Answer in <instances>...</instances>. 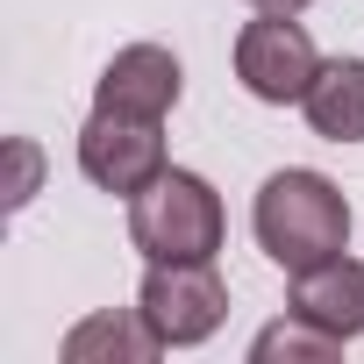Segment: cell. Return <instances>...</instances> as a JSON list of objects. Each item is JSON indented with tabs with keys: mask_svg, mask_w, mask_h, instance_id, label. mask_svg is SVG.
<instances>
[{
	"mask_svg": "<svg viewBox=\"0 0 364 364\" xmlns=\"http://www.w3.org/2000/svg\"><path fill=\"white\" fill-rule=\"evenodd\" d=\"M250 229L264 243V257L279 272H314L328 257H343L350 243V200L328 186L321 171H272L257 186Z\"/></svg>",
	"mask_w": 364,
	"mask_h": 364,
	"instance_id": "6da1fadb",
	"label": "cell"
},
{
	"mask_svg": "<svg viewBox=\"0 0 364 364\" xmlns=\"http://www.w3.org/2000/svg\"><path fill=\"white\" fill-rule=\"evenodd\" d=\"M222 236H229V215L200 171H164L129 200V243L150 264L157 257H215Z\"/></svg>",
	"mask_w": 364,
	"mask_h": 364,
	"instance_id": "7a4b0ae2",
	"label": "cell"
},
{
	"mask_svg": "<svg viewBox=\"0 0 364 364\" xmlns=\"http://www.w3.org/2000/svg\"><path fill=\"white\" fill-rule=\"evenodd\" d=\"M143 321L164 336V350H186V343H208L229 314V286L215 272V257H157L143 272V293H136Z\"/></svg>",
	"mask_w": 364,
	"mask_h": 364,
	"instance_id": "3957f363",
	"label": "cell"
},
{
	"mask_svg": "<svg viewBox=\"0 0 364 364\" xmlns=\"http://www.w3.org/2000/svg\"><path fill=\"white\" fill-rule=\"evenodd\" d=\"M164 122H143V114H107V107H93V122L79 129V171L93 178L100 193H122V200H136L150 178H164L171 164H164V136H157Z\"/></svg>",
	"mask_w": 364,
	"mask_h": 364,
	"instance_id": "277c9868",
	"label": "cell"
},
{
	"mask_svg": "<svg viewBox=\"0 0 364 364\" xmlns=\"http://www.w3.org/2000/svg\"><path fill=\"white\" fill-rule=\"evenodd\" d=\"M314 72H321L314 36H307L293 15H272V8H264L257 22H243V36H236V79H243L257 100H272V107L307 100Z\"/></svg>",
	"mask_w": 364,
	"mask_h": 364,
	"instance_id": "5b68a950",
	"label": "cell"
},
{
	"mask_svg": "<svg viewBox=\"0 0 364 364\" xmlns=\"http://www.w3.org/2000/svg\"><path fill=\"white\" fill-rule=\"evenodd\" d=\"M93 107L107 114H143V122H164L178 107V58L164 43H129L107 58L100 86H93Z\"/></svg>",
	"mask_w": 364,
	"mask_h": 364,
	"instance_id": "8992f818",
	"label": "cell"
},
{
	"mask_svg": "<svg viewBox=\"0 0 364 364\" xmlns=\"http://www.w3.org/2000/svg\"><path fill=\"white\" fill-rule=\"evenodd\" d=\"M293 314H307L328 336H364V264L357 257H328L314 272H293Z\"/></svg>",
	"mask_w": 364,
	"mask_h": 364,
	"instance_id": "52a82bcc",
	"label": "cell"
},
{
	"mask_svg": "<svg viewBox=\"0 0 364 364\" xmlns=\"http://www.w3.org/2000/svg\"><path fill=\"white\" fill-rule=\"evenodd\" d=\"M157 350H164V336L143 321V307L86 314V321L65 336V364H150Z\"/></svg>",
	"mask_w": 364,
	"mask_h": 364,
	"instance_id": "ba28073f",
	"label": "cell"
},
{
	"mask_svg": "<svg viewBox=\"0 0 364 364\" xmlns=\"http://www.w3.org/2000/svg\"><path fill=\"white\" fill-rule=\"evenodd\" d=\"M307 129L328 143H364V58H328L307 86Z\"/></svg>",
	"mask_w": 364,
	"mask_h": 364,
	"instance_id": "9c48e42d",
	"label": "cell"
},
{
	"mask_svg": "<svg viewBox=\"0 0 364 364\" xmlns=\"http://www.w3.org/2000/svg\"><path fill=\"white\" fill-rule=\"evenodd\" d=\"M336 350H343V336L314 328L307 314H286V321H272V328L250 343V357H257V364H279V357H286V364H328Z\"/></svg>",
	"mask_w": 364,
	"mask_h": 364,
	"instance_id": "30bf717a",
	"label": "cell"
},
{
	"mask_svg": "<svg viewBox=\"0 0 364 364\" xmlns=\"http://www.w3.org/2000/svg\"><path fill=\"white\" fill-rule=\"evenodd\" d=\"M250 8H272V15H300L307 0H250Z\"/></svg>",
	"mask_w": 364,
	"mask_h": 364,
	"instance_id": "8fae6325",
	"label": "cell"
}]
</instances>
